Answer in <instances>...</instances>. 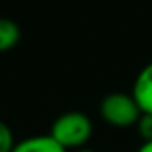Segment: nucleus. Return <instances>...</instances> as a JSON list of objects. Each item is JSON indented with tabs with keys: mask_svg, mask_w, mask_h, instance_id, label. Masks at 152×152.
I'll list each match as a JSON object with an SVG mask.
<instances>
[{
	"mask_svg": "<svg viewBox=\"0 0 152 152\" xmlns=\"http://www.w3.org/2000/svg\"><path fill=\"white\" fill-rule=\"evenodd\" d=\"M131 95L138 102L141 113L152 115V63L145 64L136 75Z\"/></svg>",
	"mask_w": 152,
	"mask_h": 152,
	"instance_id": "obj_3",
	"label": "nucleus"
},
{
	"mask_svg": "<svg viewBox=\"0 0 152 152\" xmlns=\"http://www.w3.org/2000/svg\"><path fill=\"white\" fill-rule=\"evenodd\" d=\"M22 31L16 22L9 18H0V52H7L20 41Z\"/></svg>",
	"mask_w": 152,
	"mask_h": 152,
	"instance_id": "obj_5",
	"label": "nucleus"
},
{
	"mask_svg": "<svg viewBox=\"0 0 152 152\" xmlns=\"http://www.w3.org/2000/svg\"><path fill=\"white\" fill-rule=\"evenodd\" d=\"M64 150H81L93 134V124L88 115L81 111H66L59 115L48 132Z\"/></svg>",
	"mask_w": 152,
	"mask_h": 152,
	"instance_id": "obj_1",
	"label": "nucleus"
},
{
	"mask_svg": "<svg viewBox=\"0 0 152 152\" xmlns=\"http://www.w3.org/2000/svg\"><path fill=\"white\" fill-rule=\"evenodd\" d=\"M16 141H15V136H13V131L11 127L0 120V152H13Z\"/></svg>",
	"mask_w": 152,
	"mask_h": 152,
	"instance_id": "obj_6",
	"label": "nucleus"
},
{
	"mask_svg": "<svg viewBox=\"0 0 152 152\" xmlns=\"http://www.w3.org/2000/svg\"><path fill=\"white\" fill-rule=\"evenodd\" d=\"M99 111L106 124L118 127V129L136 125L140 116L143 115L134 97L131 93H122V91L106 95L100 102Z\"/></svg>",
	"mask_w": 152,
	"mask_h": 152,
	"instance_id": "obj_2",
	"label": "nucleus"
},
{
	"mask_svg": "<svg viewBox=\"0 0 152 152\" xmlns=\"http://www.w3.org/2000/svg\"><path fill=\"white\" fill-rule=\"evenodd\" d=\"M138 134L143 141H152V115L150 113H143L136 124Z\"/></svg>",
	"mask_w": 152,
	"mask_h": 152,
	"instance_id": "obj_7",
	"label": "nucleus"
},
{
	"mask_svg": "<svg viewBox=\"0 0 152 152\" xmlns=\"http://www.w3.org/2000/svg\"><path fill=\"white\" fill-rule=\"evenodd\" d=\"M75 152H95V150H91V148H81V150H75Z\"/></svg>",
	"mask_w": 152,
	"mask_h": 152,
	"instance_id": "obj_9",
	"label": "nucleus"
},
{
	"mask_svg": "<svg viewBox=\"0 0 152 152\" xmlns=\"http://www.w3.org/2000/svg\"><path fill=\"white\" fill-rule=\"evenodd\" d=\"M13 152H68V150H64L50 134H39L16 141Z\"/></svg>",
	"mask_w": 152,
	"mask_h": 152,
	"instance_id": "obj_4",
	"label": "nucleus"
},
{
	"mask_svg": "<svg viewBox=\"0 0 152 152\" xmlns=\"http://www.w3.org/2000/svg\"><path fill=\"white\" fill-rule=\"evenodd\" d=\"M136 152H152V141H143Z\"/></svg>",
	"mask_w": 152,
	"mask_h": 152,
	"instance_id": "obj_8",
	"label": "nucleus"
}]
</instances>
